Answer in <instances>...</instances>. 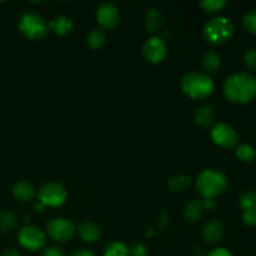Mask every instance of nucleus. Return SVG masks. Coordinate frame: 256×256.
<instances>
[{"mask_svg":"<svg viewBox=\"0 0 256 256\" xmlns=\"http://www.w3.org/2000/svg\"><path fill=\"white\" fill-rule=\"evenodd\" d=\"M39 202L45 206H62L68 198V192L62 184L58 182H46L38 192Z\"/></svg>","mask_w":256,"mask_h":256,"instance_id":"8","label":"nucleus"},{"mask_svg":"<svg viewBox=\"0 0 256 256\" xmlns=\"http://www.w3.org/2000/svg\"><path fill=\"white\" fill-rule=\"evenodd\" d=\"M202 64L208 72H215L222 66V58L216 52H208L202 58Z\"/></svg>","mask_w":256,"mask_h":256,"instance_id":"19","label":"nucleus"},{"mask_svg":"<svg viewBox=\"0 0 256 256\" xmlns=\"http://www.w3.org/2000/svg\"><path fill=\"white\" fill-rule=\"evenodd\" d=\"M239 205L242 212L254 210L256 212V192L252 190H246L239 198Z\"/></svg>","mask_w":256,"mask_h":256,"instance_id":"22","label":"nucleus"},{"mask_svg":"<svg viewBox=\"0 0 256 256\" xmlns=\"http://www.w3.org/2000/svg\"><path fill=\"white\" fill-rule=\"evenodd\" d=\"M208 256H234L232 252H229L225 248H216V249H212V252L208 254Z\"/></svg>","mask_w":256,"mask_h":256,"instance_id":"31","label":"nucleus"},{"mask_svg":"<svg viewBox=\"0 0 256 256\" xmlns=\"http://www.w3.org/2000/svg\"><path fill=\"white\" fill-rule=\"evenodd\" d=\"M162 22H164V15L158 8H152L148 10L145 15V26L149 32H158L162 28Z\"/></svg>","mask_w":256,"mask_h":256,"instance_id":"18","label":"nucleus"},{"mask_svg":"<svg viewBox=\"0 0 256 256\" xmlns=\"http://www.w3.org/2000/svg\"><path fill=\"white\" fill-rule=\"evenodd\" d=\"M205 212V205L204 202L202 200H192L189 204L185 206L184 209V216L188 222H199L202 219V214Z\"/></svg>","mask_w":256,"mask_h":256,"instance_id":"17","label":"nucleus"},{"mask_svg":"<svg viewBox=\"0 0 256 256\" xmlns=\"http://www.w3.org/2000/svg\"><path fill=\"white\" fill-rule=\"evenodd\" d=\"M212 139L215 144L226 149L235 148L239 142V134L236 130L225 122H219L212 130Z\"/></svg>","mask_w":256,"mask_h":256,"instance_id":"9","label":"nucleus"},{"mask_svg":"<svg viewBox=\"0 0 256 256\" xmlns=\"http://www.w3.org/2000/svg\"><path fill=\"white\" fill-rule=\"evenodd\" d=\"M142 55L152 64H159L166 58L168 46L162 38L152 36L142 44Z\"/></svg>","mask_w":256,"mask_h":256,"instance_id":"10","label":"nucleus"},{"mask_svg":"<svg viewBox=\"0 0 256 256\" xmlns=\"http://www.w3.org/2000/svg\"><path fill=\"white\" fill-rule=\"evenodd\" d=\"M104 256H130V248L122 242H112L105 248Z\"/></svg>","mask_w":256,"mask_h":256,"instance_id":"20","label":"nucleus"},{"mask_svg":"<svg viewBox=\"0 0 256 256\" xmlns=\"http://www.w3.org/2000/svg\"><path fill=\"white\" fill-rule=\"evenodd\" d=\"M192 184V179L188 175H175L168 182V186L172 192H184L189 185Z\"/></svg>","mask_w":256,"mask_h":256,"instance_id":"21","label":"nucleus"},{"mask_svg":"<svg viewBox=\"0 0 256 256\" xmlns=\"http://www.w3.org/2000/svg\"><path fill=\"white\" fill-rule=\"evenodd\" d=\"M204 205H205V210H209V209H212V208H214L215 206V204H214V202H212V199H206L204 202Z\"/></svg>","mask_w":256,"mask_h":256,"instance_id":"35","label":"nucleus"},{"mask_svg":"<svg viewBox=\"0 0 256 256\" xmlns=\"http://www.w3.org/2000/svg\"><path fill=\"white\" fill-rule=\"evenodd\" d=\"M78 232H79V236L85 242H95L102 236V230H100V228L95 222H82L78 226Z\"/></svg>","mask_w":256,"mask_h":256,"instance_id":"13","label":"nucleus"},{"mask_svg":"<svg viewBox=\"0 0 256 256\" xmlns=\"http://www.w3.org/2000/svg\"><path fill=\"white\" fill-rule=\"evenodd\" d=\"M96 20L105 30H112L119 24L120 14L116 5L112 2H102L96 10Z\"/></svg>","mask_w":256,"mask_h":256,"instance_id":"11","label":"nucleus"},{"mask_svg":"<svg viewBox=\"0 0 256 256\" xmlns=\"http://www.w3.org/2000/svg\"><path fill=\"white\" fill-rule=\"evenodd\" d=\"M2 256H20L19 250L14 249V248H9V249H5L2 252Z\"/></svg>","mask_w":256,"mask_h":256,"instance_id":"32","label":"nucleus"},{"mask_svg":"<svg viewBox=\"0 0 256 256\" xmlns=\"http://www.w3.org/2000/svg\"><path fill=\"white\" fill-rule=\"evenodd\" d=\"M242 25L252 34L256 35V9H252L245 12L242 18Z\"/></svg>","mask_w":256,"mask_h":256,"instance_id":"27","label":"nucleus"},{"mask_svg":"<svg viewBox=\"0 0 256 256\" xmlns=\"http://www.w3.org/2000/svg\"><path fill=\"white\" fill-rule=\"evenodd\" d=\"M46 232L54 242H70L76 232L74 222L64 218H54L46 222Z\"/></svg>","mask_w":256,"mask_h":256,"instance_id":"6","label":"nucleus"},{"mask_svg":"<svg viewBox=\"0 0 256 256\" xmlns=\"http://www.w3.org/2000/svg\"><path fill=\"white\" fill-rule=\"evenodd\" d=\"M12 194L18 200L22 202H32L35 198V188L30 182L20 180V182H15L12 186Z\"/></svg>","mask_w":256,"mask_h":256,"instance_id":"15","label":"nucleus"},{"mask_svg":"<svg viewBox=\"0 0 256 256\" xmlns=\"http://www.w3.org/2000/svg\"><path fill=\"white\" fill-rule=\"evenodd\" d=\"M236 156L242 162H252L256 156V150L254 146L250 144H242L238 146L236 149Z\"/></svg>","mask_w":256,"mask_h":256,"instance_id":"25","label":"nucleus"},{"mask_svg":"<svg viewBox=\"0 0 256 256\" xmlns=\"http://www.w3.org/2000/svg\"><path fill=\"white\" fill-rule=\"evenodd\" d=\"M214 120L215 112L209 105H202V106L196 110V112H195V122H196L200 128L208 129V128H210L214 124Z\"/></svg>","mask_w":256,"mask_h":256,"instance_id":"16","label":"nucleus"},{"mask_svg":"<svg viewBox=\"0 0 256 256\" xmlns=\"http://www.w3.org/2000/svg\"><path fill=\"white\" fill-rule=\"evenodd\" d=\"M202 236L208 244H218L219 242H222V236H224V226L218 220H212L205 224L204 229H202Z\"/></svg>","mask_w":256,"mask_h":256,"instance_id":"12","label":"nucleus"},{"mask_svg":"<svg viewBox=\"0 0 256 256\" xmlns=\"http://www.w3.org/2000/svg\"><path fill=\"white\" fill-rule=\"evenodd\" d=\"M168 214H166V212H162V216H160V222H159V225L162 228H164L165 225L168 224V222H169V220H168Z\"/></svg>","mask_w":256,"mask_h":256,"instance_id":"34","label":"nucleus"},{"mask_svg":"<svg viewBox=\"0 0 256 256\" xmlns=\"http://www.w3.org/2000/svg\"><path fill=\"white\" fill-rule=\"evenodd\" d=\"M18 225V219L10 210H0V228L2 230H12Z\"/></svg>","mask_w":256,"mask_h":256,"instance_id":"23","label":"nucleus"},{"mask_svg":"<svg viewBox=\"0 0 256 256\" xmlns=\"http://www.w3.org/2000/svg\"><path fill=\"white\" fill-rule=\"evenodd\" d=\"M18 26L28 39L40 40L48 34L49 25L42 15L36 12H25L20 16Z\"/></svg>","mask_w":256,"mask_h":256,"instance_id":"5","label":"nucleus"},{"mask_svg":"<svg viewBox=\"0 0 256 256\" xmlns=\"http://www.w3.org/2000/svg\"><path fill=\"white\" fill-rule=\"evenodd\" d=\"M105 34L102 30H92L86 38V42L92 49H99L105 44Z\"/></svg>","mask_w":256,"mask_h":256,"instance_id":"24","label":"nucleus"},{"mask_svg":"<svg viewBox=\"0 0 256 256\" xmlns=\"http://www.w3.org/2000/svg\"><path fill=\"white\" fill-rule=\"evenodd\" d=\"M42 256H65V252L62 248L50 246L46 248L45 250H42Z\"/></svg>","mask_w":256,"mask_h":256,"instance_id":"29","label":"nucleus"},{"mask_svg":"<svg viewBox=\"0 0 256 256\" xmlns=\"http://www.w3.org/2000/svg\"><path fill=\"white\" fill-rule=\"evenodd\" d=\"M224 94L235 104L252 102L256 96V78L249 72H234L225 80Z\"/></svg>","mask_w":256,"mask_h":256,"instance_id":"1","label":"nucleus"},{"mask_svg":"<svg viewBox=\"0 0 256 256\" xmlns=\"http://www.w3.org/2000/svg\"><path fill=\"white\" fill-rule=\"evenodd\" d=\"M130 255L132 256H145L146 255V248L142 244H136L130 248Z\"/></svg>","mask_w":256,"mask_h":256,"instance_id":"30","label":"nucleus"},{"mask_svg":"<svg viewBox=\"0 0 256 256\" xmlns=\"http://www.w3.org/2000/svg\"><path fill=\"white\" fill-rule=\"evenodd\" d=\"M234 30V24L229 18L215 16L205 24L202 34L209 44L222 45L232 39Z\"/></svg>","mask_w":256,"mask_h":256,"instance_id":"4","label":"nucleus"},{"mask_svg":"<svg viewBox=\"0 0 256 256\" xmlns=\"http://www.w3.org/2000/svg\"><path fill=\"white\" fill-rule=\"evenodd\" d=\"M196 189L205 199H212L222 194L229 185V180L224 172L215 169L202 170L196 178Z\"/></svg>","mask_w":256,"mask_h":256,"instance_id":"2","label":"nucleus"},{"mask_svg":"<svg viewBox=\"0 0 256 256\" xmlns=\"http://www.w3.org/2000/svg\"><path fill=\"white\" fill-rule=\"evenodd\" d=\"M72 256H95V255L92 254V252H88V250L80 249V250H76V252H72Z\"/></svg>","mask_w":256,"mask_h":256,"instance_id":"33","label":"nucleus"},{"mask_svg":"<svg viewBox=\"0 0 256 256\" xmlns=\"http://www.w3.org/2000/svg\"><path fill=\"white\" fill-rule=\"evenodd\" d=\"M49 29L52 30L55 34L60 35V36H65V35L70 34L74 28V22L70 19L69 16H65V15H60V16L54 18L52 20H50Z\"/></svg>","mask_w":256,"mask_h":256,"instance_id":"14","label":"nucleus"},{"mask_svg":"<svg viewBox=\"0 0 256 256\" xmlns=\"http://www.w3.org/2000/svg\"><path fill=\"white\" fill-rule=\"evenodd\" d=\"M35 209H36V212H44V209H45V205L42 204V202H38V204H35Z\"/></svg>","mask_w":256,"mask_h":256,"instance_id":"36","label":"nucleus"},{"mask_svg":"<svg viewBox=\"0 0 256 256\" xmlns=\"http://www.w3.org/2000/svg\"><path fill=\"white\" fill-rule=\"evenodd\" d=\"M182 89L192 99H204L212 92L214 82L205 72H190L182 79Z\"/></svg>","mask_w":256,"mask_h":256,"instance_id":"3","label":"nucleus"},{"mask_svg":"<svg viewBox=\"0 0 256 256\" xmlns=\"http://www.w3.org/2000/svg\"><path fill=\"white\" fill-rule=\"evenodd\" d=\"M244 62L250 69H256V49H249L245 52Z\"/></svg>","mask_w":256,"mask_h":256,"instance_id":"28","label":"nucleus"},{"mask_svg":"<svg viewBox=\"0 0 256 256\" xmlns=\"http://www.w3.org/2000/svg\"><path fill=\"white\" fill-rule=\"evenodd\" d=\"M226 4L228 0H202V2H200V6L208 12H219Z\"/></svg>","mask_w":256,"mask_h":256,"instance_id":"26","label":"nucleus"},{"mask_svg":"<svg viewBox=\"0 0 256 256\" xmlns=\"http://www.w3.org/2000/svg\"><path fill=\"white\" fill-rule=\"evenodd\" d=\"M18 240L24 249L30 250V252H38L44 248L45 242H46V234L40 228L34 226V225H26L19 232Z\"/></svg>","mask_w":256,"mask_h":256,"instance_id":"7","label":"nucleus"}]
</instances>
